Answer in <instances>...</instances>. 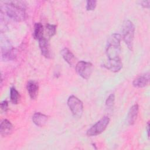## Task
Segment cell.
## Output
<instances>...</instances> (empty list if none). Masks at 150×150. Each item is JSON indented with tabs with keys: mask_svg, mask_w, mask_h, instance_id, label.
Wrapping results in <instances>:
<instances>
[{
	"mask_svg": "<svg viewBox=\"0 0 150 150\" xmlns=\"http://www.w3.org/2000/svg\"><path fill=\"white\" fill-rule=\"evenodd\" d=\"M4 5L1 7L4 8V12L13 21L21 22L26 18V5L23 1H4Z\"/></svg>",
	"mask_w": 150,
	"mask_h": 150,
	"instance_id": "6da1fadb",
	"label": "cell"
},
{
	"mask_svg": "<svg viewBox=\"0 0 150 150\" xmlns=\"http://www.w3.org/2000/svg\"><path fill=\"white\" fill-rule=\"evenodd\" d=\"M121 35L118 33L112 34L108 39L106 46V53L108 60H121L120 54L121 52Z\"/></svg>",
	"mask_w": 150,
	"mask_h": 150,
	"instance_id": "7a4b0ae2",
	"label": "cell"
},
{
	"mask_svg": "<svg viewBox=\"0 0 150 150\" xmlns=\"http://www.w3.org/2000/svg\"><path fill=\"white\" fill-rule=\"evenodd\" d=\"M135 34V26L129 20H125L122 25V37L128 49L132 50Z\"/></svg>",
	"mask_w": 150,
	"mask_h": 150,
	"instance_id": "3957f363",
	"label": "cell"
},
{
	"mask_svg": "<svg viewBox=\"0 0 150 150\" xmlns=\"http://www.w3.org/2000/svg\"><path fill=\"white\" fill-rule=\"evenodd\" d=\"M67 105L74 117H81L83 112V104L79 98L74 96H70L67 100Z\"/></svg>",
	"mask_w": 150,
	"mask_h": 150,
	"instance_id": "277c9868",
	"label": "cell"
},
{
	"mask_svg": "<svg viewBox=\"0 0 150 150\" xmlns=\"http://www.w3.org/2000/svg\"><path fill=\"white\" fill-rule=\"evenodd\" d=\"M109 122L110 118L108 117L105 116L103 117L87 130V135L88 136L91 137L100 134L103 131H104Z\"/></svg>",
	"mask_w": 150,
	"mask_h": 150,
	"instance_id": "5b68a950",
	"label": "cell"
},
{
	"mask_svg": "<svg viewBox=\"0 0 150 150\" xmlns=\"http://www.w3.org/2000/svg\"><path fill=\"white\" fill-rule=\"evenodd\" d=\"M93 66L90 62L80 61L76 64V70L77 74L84 79L90 78L93 72Z\"/></svg>",
	"mask_w": 150,
	"mask_h": 150,
	"instance_id": "8992f818",
	"label": "cell"
},
{
	"mask_svg": "<svg viewBox=\"0 0 150 150\" xmlns=\"http://www.w3.org/2000/svg\"><path fill=\"white\" fill-rule=\"evenodd\" d=\"M2 50V57L5 60H11L14 59L16 57V51L15 49L12 47L10 43L5 40L3 46L1 47Z\"/></svg>",
	"mask_w": 150,
	"mask_h": 150,
	"instance_id": "52a82bcc",
	"label": "cell"
},
{
	"mask_svg": "<svg viewBox=\"0 0 150 150\" xmlns=\"http://www.w3.org/2000/svg\"><path fill=\"white\" fill-rule=\"evenodd\" d=\"M39 46L41 51L42 54L46 58L51 57V50L50 48V44L49 39L43 37L39 40Z\"/></svg>",
	"mask_w": 150,
	"mask_h": 150,
	"instance_id": "ba28073f",
	"label": "cell"
},
{
	"mask_svg": "<svg viewBox=\"0 0 150 150\" xmlns=\"http://www.w3.org/2000/svg\"><path fill=\"white\" fill-rule=\"evenodd\" d=\"M149 81V73H146L144 74L137 77L132 82V85L137 88H142L148 86Z\"/></svg>",
	"mask_w": 150,
	"mask_h": 150,
	"instance_id": "9c48e42d",
	"label": "cell"
},
{
	"mask_svg": "<svg viewBox=\"0 0 150 150\" xmlns=\"http://www.w3.org/2000/svg\"><path fill=\"white\" fill-rule=\"evenodd\" d=\"M28 94L31 99L34 100L36 98L39 92L38 84L33 80H29L26 86Z\"/></svg>",
	"mask_w": 150,
	"mask_h": 150,
	"instance_id": "30bf717a",
	"label": "cell"
},
{
	"mask_svg": "<svg viewBox=\"0 0 150 150\" xmlns=\"http://www.w3.org/2000/svg\"><path fill=\"white\" fill-rule=\"evenodd\" d=\"M103 66L111 71L117 72L120 71L122 67V63L121 60H108L107 62L103 64Z\"/></svg>",
	"mask_w": 150,
	"mask_h": 150,
	"instance_id": "8fae6325",
	"label": "cell"
},
{
	"mask_svg": "<svg viewBox=\"0 0 150 150\" xmlns=\"http://www.w3.org/2000/svg\"><path fill=\"white\" fill-rule=\"evenodd\" d=\"M13 130L12 123L8 120H3L0 125V133L2 136H6L10 134Z\"/></svg>",
	"mask_w": 150,
	"mask_h": 150,
	"instance_id": "7c38bea8",
	"label": "cell"
},
{
	"mask_svg": "<svg viewBox=\"0 0 150 150\" xmlns=\"http://www.w3.org/2000/svg\"><path fill=\"white\" fill-rule=\"evenodd\" d=\"M139 107L138 104L133 105L129 110L127 115V122L129 125H133L137 119L138 114Z\"/></svg>",
	"mask_w": 150,
	"mask_h": 150,
	"instance_id": "4fadbf2b",
	"label": "cell"
},
{
	"mask_svg": "<svg viewBox=\"0 0 150 150\" xmlns=\"http://www.w3.org/2000/svg\"><path fill=\"white\" fill-rule=\"evenodd\" d=\"M32 121L36 126L42 127L47 122V117L41 112H35L32 116Z\"/></svg>",
	"mask_w": 150,
	"mask_h": 150,
	"instance_id": "5bb4252c",
	"label": "cell"
},
{
	"mask_svg": "<svg viewBox=\"0 0 150 150\" xmlns=\"http://www.w3.org/2000/svg\"><path fill=\"white\" fill-rule=\"evenodd\" d=\"M61 55L64 60L70 65L73 66L76 62V57L72 52L67 48L65 47L61 50Z\"/></svg>",
	"mask_w": 150,
	"mask_h": 150,
	"instance_id": "9a60e30c",
	"label": "cell"
},
{
	"mask_svg": "<svg viewBox=\"0 0 150 150\" xmlns=\"http://www.w3.org/2000/svg\"><path fill=\"white\" fill-rule=\"evenodd\" d=\"M43 32H44V28L42 24L40 22L36 23L34 25L33 29V36L35 39L39 40L43 38Z\"/></svg>",
	"mask_w": 150,
	"mask_h": 150,
	"instance_id": "2e32d148",
	"label": "cell"
},
{
	"mask_svg": "<svg viewBox=\"0 0 150 150\" xmlns=\"http://www.w3.org/2000/svg\"><path fill=\"white\" fill-rule=\"evenodd\" d=\"M19 99H20V94L19 92L14 87H12L10 89L11 101L14 104H17L19 101Z\"/></svg>",
	"mask_w": 150,
	"mask_h": 150,
	"instance_id": "e0dca14e",
	"label": "cell"
},
{
	"mask_svg": "<svg viewBox=\"0 0 150 150\" xmlns=\"http://www.w3.org/2000/svg\"><path fill=\"white\" fill-rule=\"evenodd\" d=\"M46 32L49 38L53 36L56 32V26L55 25H51L47 23L46 25Z\"/></svg>",
	"mask_w": 150,
	"mask_h": 150,
	"instance_id": "ac0fdd59",
	"label": "cell"
},
{
	"mask_svg": "<svg viewBox=\"0 0 150 150\" xmlns=\"http://www.w3.org/2000/svg\"><path fill=\"white\" fill-rule=\"evenodd\" d=\"M115 101V95L114 93H111L107 98L105 101V105L107 108H111L113 107Z\"/></svg>",
	"mask_w": 150,
	"mask_h": 150,
	"instance_id": "d6986e66",
	"label": "cell"
},
{
	"mask_svg": "<svg viewBox=\"0 0 150 150\" xmlns=\"http://www.w3.org/2000/svg\"><path fill=\"white\" fill-rule=\"evenodd\" d=\"M97 5V1L94 0H88L86 2V9L87 11H93Z\"/></svg>",
	"mask_w": 150,
	"mask_h": 150,
	"instance_id": "ffe728a7",
	"label": "cell"
},
{
	"mask_svg": "<svg viewBox=\"0 0 150 150\" xmlns=\"http://www.w3.org/2000/svg\"><path fill=\"white\" fill-rule=\"evenodd\" d=\"M8 109V103L7 101L4 100L1 103V111L6 112Z\"/></svg>",
	"mask_w": 150,
	"mask_h": 150,
	"instance_id": "44dd1931",
	"label": "cell"
},
{
	"mask_svg": "<svg viewBox=\"0 0 150 150\" xmlns=\"http://www.w3.org/2000/svg\"><path fill=\"white\" fill-rule=\"evenodd\" d=\"M149 4H150V1H142L139 2L140 5L146 8H149Z\"/></svg>",
	"mask_w": 150,
	"mask_h": 150,
	"instance_id": "7402d4cb",
	"label": "cell"
},
{
	"mask_svg": "<svg viewBox=\"0 0 150 150\" xmlns=\"http://www.w3.org/2000/svg\"><path fill=\"white\" fill-rule=\"evenodd\" d=\"M149 122L147 123V126H146V129H147V133H148V137H149Z\"/></svg>",
	"mask_w": 150,
	"mask_h": 150,
	"instance_id": "603a6c76",
	"label": "cell"
}]
</instances>
